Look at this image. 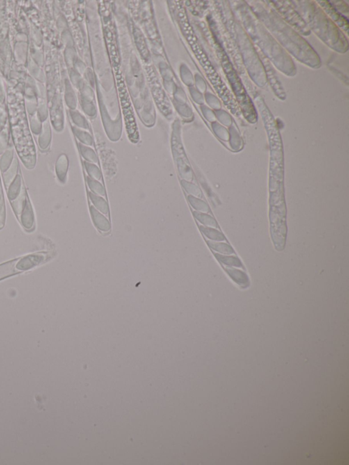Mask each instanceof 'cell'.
Masks as SVG:
<instances>
[{"label": "cell", "instance_id": "1", "mask_svg": "<svg viewBox=\"0 0 349 465\" xmlns=\"http://www.w3.org/2000/svg\"><path fill=\"white\" fill-rule=\"evenodd\" d=\"M252 12L264 25L274 38L283 47L302 63L314 68L320 67V60L317 53L297 32L286 24L273 9L261 6L259 3H251Z\"/></svg>", "mask_w": 349, "mask_h": 465}, {"label": "cell", "instance_id": "2", "mask_svg": "<svg viewBox=\"0 0 349 465\" xmlns=\"http://www.w3.org/2000/svg\"><path fill=\"white\" fill-rule=\"evenodd\" d=\"M292 5L305 21L310 30L317 36L324 43L337 52L348 51L347 37L333 23L317 3L313 1H291Z\"/></svg>", "mask_w": 349, "mask_h": 465}, {"label": "cell", "instance_id": "3", "mask_svg": "<svg viewBox=\"0 0 349 465\" xmlns=\"http://www.w3.org/2000/svg\"><path fill=\"white\" fill-rule=\"evenodd\" d=\"M279 17L297 33L308 36L311 33L305 21L292 5L291 1H265Z\"/></svg>", "mask_w": 349, "mask_h": 465}, {"label": "cell", "instance_id": "4", "mask_svg": "<svg viewBox=\"0 0 349 465\" xmlns=\"http://www.w3.org/2000/svg\"><path fill=\"white\" fill-rule=\"evenodd\" d=\"M316 2L317 3L320 8L323 10L327 17L333 21V23L341 30V31L348 34L349 21L345 16L342 15L338 10H336L329 2V1L322 0V1H316Z\"/></svg>", "mask_w": 349, "mask_h": 465}, {"label": "cell", "instance_id": "5", "mask_svg": "<svg viewBox=\"0 0 349 465\" xmlns=\"http://www.w3.org/2000/svg\"><path fill=\"white\" fill-rule=\"evenodd\" d=\"M50 256L51 254L49 252H40L21 256L16 263L15 270L17 273L29 270L47 261Z\"/></svg>", "mask_w": 349, "mask_h": 465}, {"label": "cell", "instance_id": "6", "mask_svg": "<svg viewBox=\"0 0 349 465\" xmlns=\"http://www.w3.org/2000/svg\"><path fill=\"white\" fill-rule=\"evenodd\" d=\"M20 172L21 169L19 167V160L17 157H15L8 170L1 174V181H2L3 186L5 189H6L10 186V183L15 180L17 175Z\"/></svg>", "mask_w": 349, "mask_h": 465}, {"label": "cell", "instance_id": "7", "mask_svg": "<svg viewBox=\"0 0 349 465\" xmlns=\"http://www.w3.org/2000/svg\"><path fill=\"white\" fill-rule=\"evenodd\" d=\"M224 270L227 272L228 275L230 276L231 279L241 287L247 288L250 285L248 277L243 271L231 268H224Z\"/></svg>", "mask_w": 349, "mask_h": 465}, {"label": "cell", "instance_id": "8", "mask_svg": "<svg viewBox=\"0 0 349 465\" xmlns=\"http://www.w3.org/2000/svg\"><path fill=\"white\" fill-rule=\"evenodd\" d=\"M22 174L21 172L17 175L15 180L10 183V186L6 189L7 197L9 201L15 200L16 198L19 196L23 186L25 184L24 179H23Z\"/></svg>", "mask_w": 349, "mask_h": 465}, {"label": "cell", "instance_id": "9", "mask_svg": "<svg viewBox=\"0 0 349 465\" xmlns=\"http://www.w3.org/2000/svg\"><path fill=\"white\" fill-rule=\"evenodd\" d=\"M69 160L67 156L61 155L57 160L56 163V173L59 181L65 183L67 181V173L69 170Z\"/></svg>", "mask_w": 349, "mask_h": 465}, {"label": "cell", "instance_id": "10", "mask_svg": "<svg viewBox=\"0 0 349 465\" xmlns=\"http://www.w3.org/2000/svg\"><path fill=\"white\" fill-rule=\"evenodd\" d=\"M90 213L94 224H95V226L98 229L103 231H108V230L111 229V225H110L107 219L105 218L104 215L100 213L99 210H96L94 206H90Z\"/></svg>", "mask_w": 349, "mask_h": 465}, {"label": "cell", "instance_id": "11", "mask_svg": "<svg viewBox=\"0 0 349 465\" xmlns=\"http://www.w3.org/2000/svg\"><path fill=\"white\" fill-rule=\"evenodd\" d=\"M89 196H90L91 201L93 203L94 205V208L96 210H99L101 213L104 214V215H106L108 214V206L107 202L104 199V198L101 197V196L95 195L93 192H90L89 193Z\"/></svg>", "mask_w": 349, "mask_h": 465}, {"label": "cell", "instance_id": "12", "mask_svg": "<svg viewBox=\"0 0 349 465\" xmlns=\"http://www.w3.org/2000/svg\"><path fill=\"white\" fill-rule=\"evenodd\" d=\"M18 260L19 258L0 265V279L17 273L15 270V265Z\"/></svg>", "mask_w": 349, "mask_h": 465}, {"label": "cell", "instance_id": "13", "mask_svg": "<svg viewBox=\"0 0 349 465\" xmlns=\"http://www.w3.org/2000/svg\"><path fill=\"white\" fill-rule=\"evenodd\" d=\"M215 256L218 261L227 266L244 268L241 261L236 256H223L219 254H215Z\"/></svg>", "mask_w": 349, "mask_h": 465}, {"label": "cell", "instance_id": "14", "mask_svg": "<svg viewBox=\"0 0 349 465\" xmlns=\"http://www.w3.org/2000/svg\"><path fill=\"white\" fill-rule=\"evenodd\" d=\"M87 182L89 188H90L92 192H93L94 194L99 196L106 195V191H105L104 186L99 181L90 178V176H87Z\"/></svg>", "mask_w": 349, "mask_h": 465}, {"label": "cell", "instance_id": "15", "mask_svg": "<svg viewBox=\"0 0 349 465\" xmlns=\"http://www.w3.org/2000/svg\"><path fill=\"white\" fill-rule=\"evenodd\" d=\"M14 154L12 149L6 151L0 158V172L1 174L6 172L13 161Z\"/></svg>", "mask_w": 349, "mask_h": 465}, {"label": "cell", "instance_id": "16", "mask_svg": "<svg viewBox=\"0 0 349 465\" xmlns=\"http://www.w3.org/2000/svg\"><path fill=\"white\" fill-rule=\"evenodd\" d=\"M200 229L208 238L211 239V240H216V241H222V240H225L223 235L217 230L211 229V228L203 227V226H201Z\"/></svg>", "mask_w": 349, "mask_h": 465}, {"label": "cell", "instance_id": "17", "mask_svg": "<svg viewBox=\"0 0 349 465\" xmlns=\"http://www.w3.org/2000/svg\"><path fill=\"white\" fill-rule=\"evenodd\" d=\"M85 169L87 174L90 178H93L96 180H100L102 178V174H101V170L97 166L94 165V164H91L90 163H85Z\"/></svg>", "mask_w": 349, "mask_h": 465}, {"label": "cell", "instance_id": "18", "mask_svg": "<svg viewBox=\"0 0 349 465\" xmlns=\"http://www.w3.org/2000/svg\"><path fill=\"white\" fill-rule=\"evenodd\" d=\"M209 247L213 250L218 251L219 252L224 253V254H233L234 253L232 248L226 244L214 243V242H208Z\"/></svg>", "mask_w": 349, "mask_h": 465}, {"label": "cell", "instance_id": "19", "mask_svg": "<svg viewBox=\"0 0 349 465\" xmlns=\"http://www.w3.org/2000/svg\"><path fill=\"white\" fill-rule=\"evenodd\" d=\"M193 214L195 216V218H197L199 221H200L201 223L206 224V225L208 226L217 227L216 222H215L214 219L211 218V217L209 216V215H206V214L197 213V212H195V213Z\"/></svg>", "mask_w": 349, "mask_h": 465}, {"label": "cell", "instance_id": "20", "mask_svg": "<svg viewBox=\"0 0 349 465\" xmlns=\"http://www.w3.org/2000/svg\"><path fill=\"white\" fill-rule=\"evenodd\" d=\"M50 137H51L50 128L49 126L47 125V123L46 122L45 126L43 128V132H42L40 137V141H39L41 148L43 149L47 148L49 144Z\"/></svg>", "mask_w": 349, "mask_h": 465}, {"label": "cell", "instance_id": "21", "mask_svg": "<svg viewBox=\"0 0 349 465\" xmlns=\"http://www.w3.org/2000/svg\"><path fill=\"white\" fill-rule=\"evenodd\" d=\"M331 4L332 5V6L334 7L336 10H338L340 13H341L342 15L345 16V15H348L349 12V8L348 4L343 1H329Z\"/></svg>", "mask_w": 349, "mask_h": 465}, {"label": "cell", "instance_id": "22", "mask_svg": "<svg viewBox=\"0 0 349 465\" xmlns=\"http://www.w3.org/2000/svg\"><path fill=\"white\" fill-rule=\"evenodd\" d=\"M188 198L190 204H191V206L193 207L195 209L204 212L208 211V207L207 206L206 204H205L204 202H203L202 201L199 200V199H197V198L192 197V196H189Z\"/></svg>", "mask_w": 349, "mask_h": 465}, {"label": "cell", "instance_id": "23", "mask_svg": "<svg viewBox=\"0 0 349 465\" xmlns=\"http://www.w3.org/2000/svg\"><path fill=\"white\" fill-rule=\"evenodd\" d=\"M181 185H182L183 188H184L187 192H189V193L195 195H199V194L197 193V192H199L198 188H197V186H195V185L192 184L191 183L188 182V181L186 180L181 181Z\"/></svg>", "mask_w": 349, "mask_h": 465}]
</instances>
